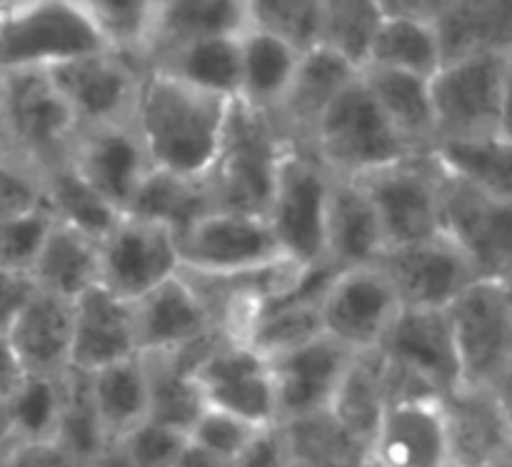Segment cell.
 <instances>
[{"label": "cell", "instance_id": "obj_28", "mask_svg": "<svg viewBox=\"0 0 512 467\" xmlns=\"http://www.w3.org/2000/svg\"><path fill=\"white\" fill-rule=\"evenodd\" d=\"M358 75L400 138L418 153H428L435 140L430 78L380 65H365Z\"/></svg>", "mask_w": 512, "mask_h": 467}, {"label": "cell", "instance_id": "obj_38", "mask_svg": "<svg viewBox=\"0 0 512 467\" xmlns=\"http://www.w3.org/2000/svg\"><path fill=\"white\" fill-rule=\"evenodd\" d=\"M385 408H388V390H385L383 358H380V353L378 350H370V353L353 355L338 385V393H335L333 403H330V413L360 443L370 445L375 425H378Z\"/></svg>", "mask_w": 512, "mask_h": 467}, {"label": "cell", "instance_id": "obj_60", "mask_svg": "<svg viewBox=\"0 0 512 467\" xmlns=\"http://www.w3.org/2000/svg\"><path fill=\"white\" fill-rule=\"evenodd\" d=\"M288 467H325V465H315V463H305V460H290Z\"/></svg>", "mask_w": 512, "mask_h": 467}, {"label": "cell", "instance_id": "obj_40", "mask_svg": "<svg viewBox=\"0 0 512 467\" xmlns=\"http://www.w3.org/2000/svg\"><path fill=\"white\" fill-rule=\"evenodd\" d=\"M278 425L283 428L293 460L325 467H358L368 458V445L345 430L330 410Z\"/></svg>", "mask_w": 512, "mask_h": 467}, {"label": "cell", "instance_id": "obj_8", "mask_svg": "<svg viewBox=\"0 0 512 467\" xmlns=\"http://www.w3.org/2000/svg\"><path fill=\"white\" fill-rule=\"evenodd\" d=\"M113 50L78 0H28L0 13V73L50 70Z\"/></svg>", "mask_w": 512, "mask_h": 467}, {"label": "cell", "instance_id": "obj_22", "mask_svg": "<svg viewBox=\"0 0 512 467\" xmlns=\"http://www.w3.org/2000/svg\"><path fill=\"white\" fill-rule=\"evenodd\" d=\"M378 353L423 380L438 398L460 385L458 358L445 310L400 308Z\"/></svg>", "mask_w": 512, "mask_h": 467}, {"label": "cell", "instance_id": "obj_20", "mask_svg": "<svg viewBox=\"0 0 512 467\" xmlns=\"http://www.w3.org/2000/svg\"><path fill=\"white\" fill-rule=\"evenodd\" d=\"M140 355L178 353L220 330L188 275L178 273L133 303Z\"/></svg>", "mask_w": 512, "mask_h": 467}, {"label": "cell", "instance_id": "obj_54", "mask_svg": "<svg viewBox=\"0 0 512 467\" xmlns=\"http://www.w3.org/2000/svg\"><path fill=\"white\" fill-rule=\"evenodd\" d=\"M25 370L20 360L15 358L8 338H0V405H8L25 383Z\"/></svg>", "mask_w": 512, "mask_h": 467}, {"label": "cell", "instance_id": "obj_10", "mask_svg": "<svg viewBox=\"0 0 512 467\" xmlns=\"http://www.w3.org/2000/svg\"><path fill=\"white\" fill-rule=\"evenodd\" d=\"M355 183L373 203L385 235V248L443 233L440 170L430 153H413L398 163L363 175Z\"/></svg>", "mask_w": 512, "mask_h": 467}, {"label": "cell", "instance_id": "obj_26", "mask_svg": "<svg viewBox=\"0 0 512 467\" xmlns=\"http://www.w3.org/2000/svg\"><path fill=\"white\" fill-rule=\"evenodd\" d=\"M385 253V235L365 190L350 178H335L330 185L325 215V258L333 273L378 263Z\"/></svg>", "mask_w": 512, "mask_h": 467}, {"label": "cell", "instance_id": "obj_12", "mask_svg": "<svg viewBox=\"0 0 512 467\" xmlns=\"http://www.w3.org/2000/svg\"><path fill=\"white\" fill-rule=\"evenodd\" d=\"M398 313V295L378 265L338 270L318 300L323 335L355 355L378 350Z\"/></svg>", "mask_w": 512, "mask_h": 467}, {"label": "cell", "instance_id": "obj_46", "mask_svg": "<svg viewBox=\"0 0 512 467\" xmlns=\"http://www.w3.org/2000/svg\"><path fill=\"white\" fill-rule=\"evenodd\" d=\"M45 208L43 173L25 160L0 155V225Z\"/></svg>", "mask_w": 512, "mask_h": 467}, {"label": "cell", "instance_id": "obj_21", "mask_svg": "<svg viewBox=\"0 0 512 467\" xmlns=\"http://www.w3.org/2000/svg\"><path fill=\"white\" fill-rule=\"evenodd\" d=\"M65 160L120 213L128 210L150 170L148 155L130 123L78 130Z\"/></svg>", "mask_w": 512, "mask_h": 467}, {"label": "cell", "instance_id": "obj_23", "mask_svg": "<svg viewBox=\"0 0 512 467\" xmlns=\"http://www.w3.org/2000/svg\"><path fill=\"white\" fill-rule=\"evenodd\" d=\"M140 355L130 300L103 285H93L73 300V345L70 368L95 373L118 360Z\"/></svg>", "mask_w": 512, "mask_h": 467}, {"label": "cell", "instance_id": "obj_9", "mask_svg": "<svg viewBox=\"0 0 512 467\" xmlns=\"http://www.w3.org/2000/svg\"><path fill=\"white\" fill-rule=\"evenodd\" d=\"M180 273L195 278H235L280 263L263 215L210 210L178 235Z\"/></svg>", "mask_w": 512, "mask_h": 467}, {"label": "cell", "instance_id": "obj_16", "mask_svg": "<svg viewBox=\"0 0 512 467\" xmlns=\"http://www.w3.org/2000/svg\"><path fill=\"white\" fill-rule=\"evenodd\" d=\"M443 233L468 255L480 278H510L512 203L440 173Z\"/></svg>", "mask_w": 512, "mask_h": 467}, {"label": "cell", "instance_id": "obj_58", "mask_svg": "<svg viewBox=\"0 0 512 467\" xmlns=\"http://www.w3.org/2000/svg\"><path fill=\"white\" fill-rule=\"evenodd\" d=\"M15 440H8V443H0V467H10V453H13Z\"/></svg>", "mask_w": 512, "mask_h": 467}, {"label": "cell", "instance_id": "obj_27", "mask_svg": "<svg viewBox=\"0 0 512 467\" xmlns=\"http://www.w3.org/2000/svg\"><path fill=\"white\" fill-rule=\"evenodd\" d=\"M440 58L512 53V0H453L433 20Z\"/></svg>", "mask_w": 512, "mask_h": 467}, {"label": "cell", "instance_id": "obj_62", "mask_svg": "<svg viewBox=\"0 0 512 467\" xmlns=\"http://www.w3.org/2000/svg\"><path fill=\"white\" fill-rule=\"evenodd\" d=\"M0 155H5V150H3V143H0Z\"/></svg>", "mask_w": 512, "mask_h": 467}, {"label": "cell", "instance_id": "obj_11", "mask_svg": "<svg viewBox=\"0 0 512 467\" xmlns=\"http://www.w3.org/2000/svg\"><path fill=\"white\" fill-rule=\"evenodd\" d=\"M145 65L118 50L80 55L48 70L78 130L130 123Z\"/></svg>", "mask_w": 512, "mask_h": 467}, {"label": "cell", "instance_id": "obj_56", "mask_svg": "<svg viewBox=\"0 0 512 467\" xmlns=\"http://www.w3.org/2000/svg\"><path fill=\"white\" fill-rule=\"evenodd\" d=\"M90 467H133V465L123 458V453H120L115 445H108V448L95 458V463Z\"/></svg>", "mask_w": 512, "mask_h": 467}, {"label": "cell", "instance_id": "obj_4", "mask_svg": "<svg viewBox=\"0 0 512 467\" xmlns=\"http://www.w3.org/2000/svg\"><path fill=\"white\" fill-rule=\"evenodd\" d=\"M333 173L303 143L288 140L275 175L265 220L280 258L293 268L325 265V215Z\"/></svg>", "mask_w": 512, "mask_h": 467}, {"label": "cell", "instance_id": "obj_7", "mask_svg": "<svg viewBox=\"0 0 512 467\" xmlns=\"http://www.w3.org/2000/svg\"><path fill=\"white\" fill-rule=\"evenodd\" d=\"M78 125L48 70L0 73V143L40 173L68 158Z\"/></svg>", "mask_w": 512, "mask_h": 467}, {"label": "cell", "instance_id": "obj_29", "mask_svg": "<svg viewBox=\"0 0 512 467\" xmlns=\"http://www.w3.org/2000/svg\"><path fill=\"white\" fill-rule=\"evenodd\" d=\"M195 90L223 100H238L240 93V35L190 40L145 63Z\"/></svg>", "mask_w": 512, "mask_h": 467}, {"label": "cell", "instance_id": "obj_53", "mask_svg": "<svg viewBox=\"0 0 512 467\" xmlns=\"http://www.w3.org/2000/svg\"><path fill=\"white\" fill-rule=\"evenodd\" d=\"M378 3L390 18H415L433 23L453 0H378Z\"/></svg>", "mask_w": 512, "mask_h": 467}, {"label": "cell", "instance_id": "obj_33", "mask_svg": "<svg viewBox=\"0 0 512 467\" xmlns=\"http://www.w3.org/2000/svg\"><path fill=\"white\" fill-rule=\"evenodd\" d=\"M88 383L95 415L108 445L118 443L130 430L148 420V375L143 355H133L88 373Z\"/></svg>", "mask_w": 512, "mask_h": 467}, {"label": "cell", "instance_id": "obj_55", "mask_svg": "<svg viewBox=\"0 0 512 467\" xmlns=\"http://www.w3.org/2000/svg\"><path fill=\"white\" fill-rule=\"evenodd\" d=\"M173 467H230V465L223 463V460L213 458V455L203 453V450L188 443L183 448V453H180V458L175 460Z\"/></svg>", "mask_w": 512, "mask_h": 467}, {"label": "cell", "instance_id": "obj_6", "mask_svg": "<svg viewBox=\"0 0 512 467\" xmlns=\"http://www.w3.org/2000/svg\"><path fill=\"white\" fill-rule=\"evenodd\" d=\"M308 148L335 178L350 180L418 153L375 105L360 75L320 115Z\"/></svg>", "mask_w": 512, "mask_h": 467}, {"label": "cell", "instance_id": "obj_35", "mask_svg": "<svg viewBox=\"0 0 512 467\" xmlns=\"http://www.w3.org/2000/svg\"><path fill=\"white\" fill-rule=\"evenodd\" d=\"M148 375V420L188 435L205 410L193 365L180 353L143 355Z\"/></svg>", "mask_w": 512, "mask_h": 467}, {"label": "cell", "instance_id": "obj_51", "mask_svg": "<svg viewBox=\"0 0 512 467\" xmlns=\"http://www.w3.org/2000/svg\"><path fill=\"white\" fill-rule=\"evenodd\" d=\"M35 290L38 288H35L28 270L0 265V338L8 335L10 325L15 323L25 303L33 298Z\"/></svg>", "mask_w": 512, "mask_h": 467}, {"label": "cell", "instance_id": "obj_61", "mask_svg": "<svg viewBox=\"0 0 512 467\" xmlns=\"http://www.w3.org/2000/svg\"><path fill=\"white\" fill-rule=\"evenodd\" d=\"M358 467H378V465H375V463H373V460H370V458H365V460H363V463H360Z\"/></svg>", "mask_w": 512, "mask_h": 467}, {"label": "cell", "instance_id": "obj_49", "mask_svg": "<svg viewBox=\"0 0 512 467\" xmlns=\"http://www.w3.org/2000/svg\"><path fill=\"white\" fill-rule=\"evenodd\" d=\"M50 223H53V215L48 213V208H40L25 218L0 225V265L30 270Z\"/></svg>", "mask_w": 512, "mask_h": 467}, {"label": "cell", "instance_id": "obj_41", "mask_svg": "<svg viewBox=\"0 0 512 467\" xmlns=\"http://www.w3.org/2000/svg\"><path fill=\"white\" fill-rule=\"evenodd\" d=\"M383 18L378 0H323L318 45L343 55L360 70Z\"/></svg>", "mask_w": 512, "mask_h": 467}, {"label": "cell", "instance_id": "obj_59", "mask_svg": "<svg viewBox=\"0 0 512 467\" xmlns=\"http://www.w3.org/2000/svg\"><path fill=\"white\" fill-rule=\"evenodd\" d=\"M20 3H28V0H0V13H3V10L15 8V5H20Z\"/></svg>", "mask_w": 512, "mask_h": 467}, {"label": "cell", "instance_id": "obj_19", "mask_svg": "<svg viewBox=\"0 0 512 467\" xmlns=\"http://www.w3.org/2000/svg\"><path fill=\"white\" fill-rule=\"evenodd\" d=\"M368 458L378 467H453L440 398L390 403L375 425Z\"/></svg>", "mask_w": 512, "mask_h": 467}, {"label": "cell", "instance_id": "obj_2", "mask_svg": "<svg viewBox=\"0 0 512 467\" xmlns=\"http://www.w3.org/2000/svg\"><path fill=\"white\" fill-rule=\"evenodd\" d=\"M285 143L273 115L233 100L218 158L205 175L213 208L265 218Z\"/></svg>", "mask_w": 512, "mask_h": 467}, {"label": "cell", "instance_id": "obj_37", "mask_svg": "<svg viewBox=\"0 0 512 467\" xmlns=\"http://www.w3.org/2000/svg\"><path fill=\"white\" fill-rule=\"evenodd\" d=\"M45 208L55 223L85 233L93 240H103L108 230L118 223V208L108 203L68 160L43 170Z\"/></svg>", "mask_w": 512, "mask_h": 467}, {"label": "cell", "instance_id": "obj_44", "mask_svg": "<svg viewBox=\"0 0 512 467\" xmlns=\"http://www.w3.org/2000/svg\"><path fill=\"white\" fill-rule=\"evenodd\" d=\"M248 28L288 40L298 50L318 43L323 0H243Z\"/></svg>", "mask_w": 512, "mask_h": 467}, {"label": "cell", "instance_id": "obj_14", "mask_svg": "<svg viewBox=\"0 0 512 467\" xmlns=\"http://www.w3.org/2000/svg\"><path fill=\"white\" fill-rule=\"evenodd\" d=\"M98 250L100 285L130 303L180 273L178 235L153 220L123 213Z\"/></svg>", "mask_w": 512, "mask_h": 467}, {"label": "cell", "instance_id": "obj_3", "mask_svg": "<svg viewBox=\"0 0 512 467\" xmlns=\"http://www.w3.org/2000/svg\"><path fill=\"white\" fill-rule=\"evenodd\" d=\"M512 53H483L443 63L430 78L435 140L510 135Z\"/></svg>", "mask_w": 512, "mask_h": 467}, {"label": "cell", "instance_id": "obj_13", "mask_svg": "<svg viewBox=\"0 0 512 467\" xmlns=\"http://www.w3.org/2000/svg\"><path fill=\"white\" fill-rule=\"evenodd\" d=\"M193 375L205 408L223 410L255 428L278 423L270 363L245 340L223 335L195 365Z\"/></svg>", "mask_w": 512, "mask_h": 467}, {"label": "cell", "instance_id": "obj_39", "mask_svg": "<svg viewBox=\"0 0 512 467\" xmlns=\"http://www.w3.org/2000/svg\"><path fill=\"white\" fill-rule=\"evenodd\" d=\"M365 65H380V68H393L403 70V73L433 78L435 70L443 65L433 23L385 15L373 43H370Z\"/></svg>", "mask_w": 512, "mask_h": 467}, {"label": "cell", "instance_id": "obj_24", "mask_svg": "<svg viewBox=\"0 0 512 467\" xmlns=\"http://www.w3.org/2000/svg\"><path fill=\"white\" fill-rule=\"evenodd\" d=\"M358 73L360 70L353 63L325 45L315 43L305 48L295 65L283 103L273 115L285 138L308 145L320 115L358 78Z\"/></svg>", "mask_w": 512, "mask_h": 467}, {"label": "cell", "instance_id": "obj_48", "mask_svg": "<svg viewBox=\"0 0 512 467\" xmlns=\"http://www.w3.org/2000/svg\"><path fill=\"white\" fill-rule=\"evenodd\" d=\"M113 445L133 467H173L188 445V435L145 420Z\"/></svg>", "mask_w": 512, "mask_h": 467}, {"label": "cell", "instance_id": "obj_31", "mask_svg": "<svg viewBox=\"0 0 512 467\" xmlns=\"http://www.w3.org/2000/svg\"><path fill=\"white\" fill-rule=\"evenodd\" d=\"M303 50L265 30L240 33V103L275 115Z\"/></svg>", "mask_w": 512, "mask_h": 467}, {"label": "cell", "instance_id": "obj_5", "mask_svg": "<svg viewBox=\"0 0 512 467\" xmlns=\"http://www.w3.org/2000/svg\"><path fill=\"white\" fill-rule=\"evenodd\" d=\"M458 358L460 385L510 393V278H478L445 308Z\"/></svg>", "mask_w": 512, "mask_h": 467}, {"label": "cell", "instance_id": "obj_47", "mask_svg": "<svg viewBox=\"0 0 512 467\" xmlns=\"http://www.w3.org/2000/svg\"><path fill=\"white\" fill-rule=\"evenodd\" d=\"M255 430L260 428L235 418V415H228L215 408H205L200 418L193 423V428L188 430V443L230 465V460L248 445Z\"/></svg>", "mask_w": 512, "mask_h": 467}, {"label": "cell", "instance_id": "obj_52", "mask_svg": "<svg viewBox=\"0 0 512 467\" xmlns=\"http://www.w3.org/2000/svg\"><path fill=\"white\" fill-rule=\"evenodd\" d=\"M10 467H90L55 440H15Z\"/></svg>", "mask_w": 512, "mask_h": 467}, {"label": "cell", "instance_id": "obj_1", "mask_svg": "<svg viewBox=\"0 0 512 467\" xmlns=\"http://www.w3.org/2000/svg\"><path fill=\"white\" fill-rule=\"evenodd\" d=\"M233 100L195 90L160 70L145 68L130 125L153 170L205 180L218 158Z\"/></svg>", "mask_w": 512, "mask_h": 467}, {"label": "cell", "instance_id": "obj_43", "mask_svg": "<svg viewBox=\"0 0 512 467\" xmlns=\"http://www.w3.org/2000/svg\"><path fill=\"white\" fill-rule=\"evenodd\" d=\"M78 3L83 5L110 48L143 63L160 0H78Z\"/></svg>", "mask_w": 512, "mask_h": 467}, {"label": "cell", "instance_id": "obj_45", "mask_svg": "<svg viewBox=\"0 0 512 467\" xmlns=\"http://www.w3.org/2000/svg\"><path fill=\"white\" fill-rule=\"evenodd\" d=\"M60 378L28 375L8 403L15 440H53L60 413Z\"/></svg>", "mask_w": 512, "mask_h": 467}, {"label": "cell", "instance_id": "obj_32", "mask_svg": "<svg viewBox=\"0 0 512 467\" xmlns=\"http://www.w3.org/2000/svg\"><path fill=\"white\" fill-rule=\"evenodd\" d=\"M438 170L458 183L512 203V138L438 140L428 150Z\"/></svg>", "mask_w": 512, "mask_h": 467}, {"label": "cell", "instance_id": "obj_18", "mask_svg": "<svg viewBox=\"0 0 512 467\" xmlns=\"http://www.w3.org/2000/svg\"><path fill=\"white\" fill-rule=\"evenodd\" d=\"M353 355L328 335H318L288 353L268 358L278 423L330 410Z\"/></svg>", "mask_w": 512, "mask_h": 467}, {"label": "cell", "instance_id": "obj_34", "mask_svg": "<svg viewBox=\"0 0 512 467\" xmlns=\"http://www.w3.org/2000/svg\"><path fill=\"white\" fill-rule=\"evenodd\" d=\"M248 28L243 0H160L143 65L170 48Z\"/></svg>", "mask_w": 512, "mask_h": 467}, {"label": "cell", "instance_id": "obj_25", "mask_svg": "<svg viewBox=\"0 0 512 467\" xmlns=\"http://www.w3.org/2000/svg\"><path fill=\"white\" fill-rule=\"evenodd\" d=\"M5 338L25 375L58 378L70 370L73 300L35 290Z\"/></svg>", "mask_w": 512, "mask_h": 467}, {"label": "cell", "instance_id": "obj_63", "mask_svg": "<svg viewBox=\"0 0 512 467\" xmlns=\"http://www.w3.org/2000/svg\"><path fill=\"white\" fill-rule=\"evenodd\" d=\"M510 467H512V465H510Z\"/></svg>", "mask_w": 512, "mask_h": 467}, {"label": "cell", "instance_id": "obj_17", "mask_svg": "<svg viewBox=\"0 0 512 467\" xmlns=\"http://www.w3.org/2000/svg\"><path fill=\"white\" fill-rule=\"evenodd\" d=\"M453 467H510V393L458 385L440 395Z\"/></svg>", "mask_w": 512, "mask_h": 467}, {"label": "cell", "instance_id": "obj_36", "mask_svg": "<svg viewBox=\"0 0 512 467\" xmlns=\"http://www.w3.org/2000/svg\"><path fill=\"white\" fill-rule=\"evenodd\" d=\"M210 210H215L213 195L205 180L180 178V175L150 168L125 213L153 220L173 230L175 235H183L195 220L208 215Z\"/></svg>", "mask_w": 512, "mask_h": 467}, {"label": "cell", "instance_id": "obj_57", "mask_svg": "<svg viewBox=\"0 0 512 467\" xmlns=\"http://www.w3.org/2000/svg\"><path fill=\"white\" fill-rule=\"evenodd\" d=\"M13 438V418H10L8 405H0V443H8Z\"/></svg>", "mask_w": 512, "mask_h": 467}, {"label": "cell", "instance_id": "obj_15", "mask_svg": "<svg viewBox=\"0 0 512 467\" xmlns=\"http://www.w3.org/2000/svg\"><path fill=\"white\" fill-rule=\"evenodd\" d=\"M375 265L398 295L400 308L445 310L480 278L468 255L445 233L385 248Z\"/></svg>", "mask_w": 512, "mask_h": 467}, {"label": "cell", "instance_id": "obj_50", "mask_svg": "<svg viewBox=\"0 0 512 467\" xmlns=\"http://www.w3.org/2000/svg\"><path fill=\"white\" fill-rule=\"evenodd\" d=\"M290 460L293 455H290L288 440H285L283 428L275 423L255 430L248 445L230 460V467H288Z\"/></svg>", "mask_w": 512, "mask_h": 467}, {"label": "cell", "instance_id": "obj_42", "mask_svg": "<svg viewBox=\"0 0 512 467\" xmlns=\"http://www.w3.org/2000/svg\"><path fill=\"white\" fill-rule=\"evenodd\" d=\"M53 440L88 465L108 448L90 398L88 373L70 368L60 378V413Z\"/></svg>", "mask_w": 512, "mask_h": 467}, {"label": "cell", "instance_id": "obj_30", "mask_svg": "<svg viewBox=\"0 0 512 467\" xmlns=\"http://www.w3.org/2000/svg\"><path fill=\"white\" fill-rule=\"evenodd\" d=\"M28 273L43 293L75 300L100 283L98 240L53 220Z\"/></svg>", "mask_w": 512, "mask_h": 467}]
</instances>
